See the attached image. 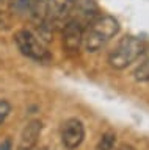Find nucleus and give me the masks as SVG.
<instances>
[{
  "label": "nucleus",
  "instance_id": "nucleus-6",
  "mask_svg": "<svg viewBox=\"0 0 149 150\" xmlns=\"http://www.w3.org/2000/svg\"><path fill=\"white\" fill-rule=\"evenodd\" d=\"M83 27L82 23L71 19L63 27V47L69 53H77L82 47L83 41Z\"/></svg>",
  "mask_w": 149,
  "mask_h": 150
},
{
  "label": "nucleus",
  "instance_id": "nucleus-11",
  "mask_svg": "<svg viewBox=\"0 0 149 150\" xmlns=\"http://www.w3.org/2000/svg\"><path fill=\"white\" fill-rule=\"evenodd\" d=\"M0 150H11V141L10 139H5L0 142Z\"/></svg>",
  "mask_w": 149,
  "mask_h": 150
},
{
  "label": "nucleus",
  "instance_id": "nucleus-12",
  "mask_svg": "<svg viewBox=\"0 0 149 150\" xmlns=\"http://www.w3.org/2000/svg\"><path fill=\"white\" fill-rule=\"evenodd\" d=\"M116 150H135V147H132V145H129V144H121Z\"/></svg>",
  "mask_w": 149,
  "mask_h": 150
},
{
  "label": "nucleus",
  "instance_id": "nucleus-4",
  "mask_svg": "<svg viewBox=\"0 0 149 150\" xmlns=\"http://www.w3.org/2000/svg\"><path fill=\"white\" fill-rule=\"evenodd\" d=\"M74 2L76 0H49L46 28L57 30V28H63L66 25V22L71 21Z\"/></svg>",
  "mask_w": 149,
  "mask_h": 150
},
{
  "label": "nucleus",
  "instance_id": "nucleus-7",
  "mask_svg": "<svg viewBox=\"0 0 149 150\" xmlns=\"http://www.w3.org/2000/svg\"><path fill=\"white\" fill-rule=\"evenodd\" d=\"M43 131V122L41 120H30L24 127L19 138V150H33L36 147Z\"/></svg>",
  "mask_w": 149,
  "mask_h": 150
},
{
  "label": "nucleus",
  "instance_id": "nucleus-13",
  "mask_svg": "<svg viewBox=\"0 0 149 150\" xmlns=\"http://www.w3.org/2000/svg\"><path fill=\"white\" fill-rule=\"evenodd\" d=\"M5 2H8V0H0V8L3 6V3H5Z\"/></svg>",
  "mask_w": 149,
  "mask_h": 150
},
{
  "label": "nucleus",
  "instance_id": "nucleus-10",
  "mask_svg": "<svg viewBox=\"0 0 149 150\" xmlns=\"http://www.w3.org/2000/svg\"><path fill=\"white\" fill-rule=\"evenodd\" d=\"M11 112V105L8 100H3V98H0V125L5 122V119L8 116H10Z\"/></svg>",
  "mask_w": 149,
  "mask_h": 150
},
{
  "label": "nucleus",
  "instance_id": "nucleus-3",
  "mask_svg": "<svg viewBox=\"0 0 149 150\" xmlns=\"http://www.w3.org/2000/svg\"><path fill=\"white\" fill-rule=\"evenodd\" d=\"M14 42L19 52L24 56H27V58L33 59L36 63H43V64H47L52 61V55L49 53L47 47L43 44V41L35 33L27 30V28H22V30L16 31Z\"/></svg>",
  "mask_w": 149,
  "mask_h": 150
},
{
  "label": "nucleus",
  "instance_id": "nucleus-9",
  "mask_svg": "<svg viewBox=\"0 0 149 150\" xmlns=\"http://www.w3.org/2000/svg\"><path fill=\"white\" fill-rule=\"evenodd\" d=\"M133 77L140 83H148L149 81V59H146L144 63H141L137 69H135Z\"/></svg>",
  "mask_w": 149,
  "mask_h": 150
},
{
  "label": "nucleus",
  "instance_id": "nucleus-5",
  "mask_svg": "<svg viewBox=\"0 0 149 150\" xmlns=\"http://www.w3.org/2000/svg\"><path fill=\"white\" fill-rule=\"evenodd\" d=\"M61 144L64 145V149L68 150H76L77 147H80V144L85 139V127H83L82 120L76 119H68L61 127Z\"/></svg>",
  "mask_w": 149,
  "mask_h": 150
},
{
  "label": "nucleus",
  "instance_id": "nucleus-2",
  "mask_svg": "<svg viewBox=\"0 0 149 150\" xmlns=\"http://www.w3.org/2000/svg\"><path fill=\"white\" fill-rule=\"evenodd\" d=\"M146 50V44L137 36H124L108 55V64L116 70H123L135 63Z\"/></svg>",
  "mask_w": 149,
  "mask_h": 150
},
{
  "label": "nucleus",
  "instance_id": "nucleus-1",
  "mask_svg": "<svg viewBox=\"0 0 149 150\" xmlns=\"http://www.w3.org/2000/svg\"><path fill=\"white\" fill-rule=\"evenodd\" d=\"M119 33V22L110 14H99L83 28L82 47L90 53L101 50Z\"/></svg>",
  "mask_w": 149,
  "mask_h": 150
},
{
  "label": "nucleus",
  "instance_id": "nucleus-8",
  "mask_svg": "<svg viewBox=\"0 0 149 150\" xmlns=\"http://www.w3.org/2000/svg\"><path fill=\"white\" fill-rule=\"evenodd\" d=\"M115 144H116V134L113 131H105L97 141L94 150H115Z\"/></svg>",
  "mask_w": 149,
  "mask_h": 150
}]
</instances>
